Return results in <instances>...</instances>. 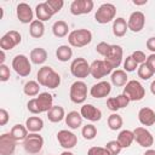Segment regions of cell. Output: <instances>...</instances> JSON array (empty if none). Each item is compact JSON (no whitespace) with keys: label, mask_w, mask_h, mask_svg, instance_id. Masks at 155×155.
I'll list each match as a JSON object with an SVG mask.
<instances>
[{"label":"cell","mask_w":155,"mask_h":155,"mask_svg":"<svg viewBox=\"0 0 155 155\" xmlns=\"http://www.w3.org/2000/svg\"><path fill=\"white\" fill-rule=\"evenodd\" d=\"M82 116H81V114L80 113H78V111H75V110H73V111H69L67 115H65V124H67V126L69 127V128H71V130H76V128H79L81 125H82Z\"/></svg>","instance_id":"25"},{"label":"cell","mask_w":155,"mask_h":155,"mask_svg":"<svg viewBox=\"0 0 155 155\" xmlns=\"http://www.w3.org/2000/svg\"><path fill=\"white\" fill-rule=\"evenodd\" d=\"M22 41V35L17 30H10L5 33L0 39V47L1 50H12L17 45H19Z\"/></svg>","instance_id":"10"},{"label":"cell","mask_w":155,"mask_h":155,"mask_svg":"<svg viewBox=\"0 0 155 155\" xmlns=\"http://www.w3.org/2000/svg\"><path fill=\"white\" fill-rule=\"evenodd\" d=\"M150 91H151V93L155 96V80L150 84Z\"/></svg>","instance_id":"53"},{"label":"cell","mask_w":155,"mask_h":155,"mask_svg":"<svg viewBox=\"0 0 155 155\" xmlns=\"http://www.w3.org/2000/svg\"><path fill=\"white\" fill-rule=\"evenodd\" d=\"M42 147H44V138L39 133L29 132L27 138L23 140V148L30 155L39 154L42 150Z\"/></svg>","instance_id":"5"},{"label":"cell","mask_w":155,"mask_h":155,"mask_svg":"<svg viewBox=\"0 0 155 155\" xmlns=\"http://www.w3.org/2000/svg\"><path fill=\"white\" fill-rule=\"evenodd\" d=\"M92 41V33L88 29H75L68 35V42L73 47H84Z\"/></svg>","instance_id":"2"},{"label":"cell","mask_w":155,"mask_h":155,"mask_svg":"<svg viewBox=\"0 0 155 155\" xmlns=\"http://www.w3.org/2000/svg\"><path fill=\"white\" fill-rule=\"evenodd\" d=\"M131 56H132V58L138 63V65L145 63V61H147V56H145V53H144L143 51H139V50L133 51V53H132Z\"/></svg>","instance_id":"44"},{"label":"cell","mask_w":155,"mask_h":155,"mask_svg":"<svg viewBox=\"0 0 155 155\" xmlns=\"http://www.w3.org/2000/svg\"><path fill=\"white\" fill-rule=\"evenodd\" d=\"M122 93L128 97L130 102H138L145 97V88L138 80H130L125 85Z\"/></svg>","instance_id":"3"},{"label":"cell","mask_w":155,"mask_h":155,"mask_svg":"<svg viewBox=\"0 0 155 155\" xmlns=\"http://www.w3.org/2000/svg\"><path fill=\"white\" fill-rule=\"evenodd\" d=\"M47 119L51 122H61L63 119H65V111L64 108L61 105H53L48 111H47Z\"/></svg>","instance_id":"28"},{"label":"cell","mask_w":155,"mask_h":155,"mask_svg":"<svg viewBox=\"0 0 155 155\" xmlns=\"http://www.w3.org/2000/svg\"><path fill=\"white\" fill-rule=\"evenodd\" d=\"M93 6L92 0H74L70 4V13L74 16L87 15L93 10Z\"/></svg>","instance_id":"15"},{"label":"cell","mask_w":155,"mask_h":155,"mask_svg":"<svg viewBox=\"0 0 155 155\" xmlns=\"http://www.w3.org/2000/svg\"><path fill=\"white\" fill-rule=\"evenodd\" d=\"M29 59L31 63L34 64H44L47 59V52L45 48L42 47H35L30 51V54H29Z\"/></svg>","instance_id":"26"},{"label":"cell","mask_w":155,"mask_h":155,"mask_svg":"<svg viewBox=\"0 0 155 155\" xmlns=\"http://www.w3.org/2000/svg\"><path fill=\"white\" fill-rule=\"evenodd\" d=\"M107 107L109 110H111L113 113H116L119 109H120V105L117 103V99L116 97H110L107 99Z\"/></svg>","instance_id":"45"},{"label":"cell","mask_w":155,"mask_h":155,"mask_svg":"<svg viewBox=\"0 0 155 155\" xmlns=\"http://www.w3.org/2000/svg\"><path fill=\"white\" fill-rule=\"evenodd\" d=\"M114 71V68L105 59H96L91 63L90 75L94 79H102Z\"/></svg>","instance_id":"7"},{"label":"cell","mask_w":155,"mask_h":155,"mask_svg":"<svg viewBox=\"0 0 155 155\" xmlns=\"http://www.w3.org/2000/svg\"><path fill=\"white\" fill-rule=\"evenodd\" d=\"M110 44H108V42H105V41H102V42H99L97 46H96V51L101 54V56H103V57H105L107 56V53H108V51H109V48H110Z\"/></svg>","instance_id":"43"},{"label":"cell","mask_w":155,"mask_h":155,"mask_svg":"<svg viewBox=\"0 0 155 155\" xmlns=\"http://www.w3.org/2000/svg\"><path fill=\"white\" fill-rule=\"evenodd\" d=\"M27 109L29 110V113L31 114H40V110H39V107L36 104V99L35 98H31L28 101L27 103Z\"/></svg>","instance_id":"46"},{"label":"cell","mask_w":155,"mask_h":155,"mask_svg":"<svg viewBox=\"0 0 155 155\" xmlns=\"http://www.w3.org/2000/svg\"><path fill=\"white\" fill-rule=\"evenodd\" d=\"M56 57L61 62H68L73 57V50L68 45H61L56 50Z\"/></svg>","instance_id":"34"},{"label":"cell","mask_w":155,"mask_h":155,"mask_svg":"<svg viewBox=\"0 0 155 155\" xmlns=\"http://www.w3.org/2000/svg\"><path fill=\"white\" fill-rule=\"evenodd\" d=\"M122 58H124V50L120 45H111L107 56L104 57V59L114 68H119L120 64L122 63Z\"/></svg>","instance_id":"11"},{"label":"cell","mask_w":155,"mask_h":155,"mask_svg":"<svg viewBox=\"0 0 155 155\" xmlns=\"http://www.w3.org/2000/svg\"><path fill=\"white\" fill-rule=\"evenodd\" d=\"M145 24V16L143 12L140 11H134L130 15L128 21H127V25L128 29L133 33H139Z\"/></svg>","instance_id":"17"},{"label":"cell","mask_w":155,"mask_h":155,"mask_svg":"<svg viewBox=\"0 0 155 155\" xmlns=\"http://www.w3.org/2000/svg\"><path fill=\"white\" fill-rule=\"evenodd\" d=\"M29 34H30V36H33L35 39H39V38L44 36V34H45L44 22H41L39 19H34L29 24Z\"/></svg>","instance_id":"30"},{"label":"cell","mask_w":155,"mask_h":155,"mask_svg":"<svg viewBox=\"0 0 155 155\" xmlns=\"http://www.w3.org/2000/svg\"><path fill=\"white\" fill-rule=\"evenodd\" d=\"M25 127L28 128L29 132L39 133L44 128V121L39 116H30L25 120Z\"/></svg>","instance_id":"29"},{"label":"cell","mask_w":155,"mask_h":155,"mask_svg":"<svg viewBox=\"0 0 155 155\" xmlns=\"http://www.w3.org/2000/svg\"><path fill=\"white\" fill-rule=\"evenodd\" d=\"M122 124H124V120L121 117V115H119L117 113H113L109 115L108 117V126L111 131H117L122 127Z\"/></svg>","instance_id":"35"},{"label":"cell","mask_w":155,"mask_h":155,"mask_svg":"<svg viewBox=\"0 0 155 155\" xmlns=\"http://www.w3.org/2000/svg\"><path fill=\"white\" fill-rule=\"evenodd\" d=\"M148 1L147 0H144V1H133V4L134 5H145Z\"/></svg>","instance_id":"54"},{"label":"cell","mask_w":155,"mask_h":155,"mask_svg":"<svg viewBox=\"0 0 155 155\" xmlns=\"http://www.w3.org/2000/svg\"><path fill=\"white\" fill-rule=\"evenodd\" d=\"M145 63L148 64V67L154 71V74H155V53H151V54H149L148 57H147V61H145Z\"/></svg>","instance_id":"49"},{"label":"cell","mask_w":155,"mask_h":155,"mask_svg":"<svg viewBox=\"0 0 155 155\" xmlns=\"http://www.w3.org/2000/svg\"><path fill=\"white\" fill-rule=\"evenodd\" d=\"M115 16H116V7H115V5H113L110 2H104L96 11L94 19L99 24H107V23L114 21Z\"/></svg>","instance_id":"4"},{"label":"cell","mask_w":155,"mask_h":155,"mask_svg":"<svg viewBox=\"0 0 155 155\" xmlns=\"http://www.w3.org/2000/svg\"><path fill=\"white\" fill-rule=\"evenodd\" d=\"M138 120L143 126H153L155 124V111L151 108L144 107L138 111Z\"/></svg>","instance_id":"21"},{"label":"cell","mask_w":155,"mask_h":155,"mask_svg":"<svg viewBox=\"0 0 155 155\" xmlns=\"http://www.w3.org/2000/svg\"><path fill=\"white\" fill-rule=\"evenodd\" d=\"M36 81L40 84V86L53 90L61 85V76L57 71L53 70V68L48 65H44L39 69L36 74Z\"/></svg>","instance_id":"1"},{"label":"cell","mask_w":155,"mask_h":155,"mask_svg":"<svg viewBox=\"0 0 155 155\" xmlns=\"http://www.w3.org/2000/svg\"><path fill=\"white\" fill-rule=\"evenodd\" d=\"M110 92H111V82L109 81H99L90 88L91 97L97 98V99L108 97Z\"/></svg>","instance_id":"18"},{"label":"cell","mask_w":155,"mask_h":155,"mask_svg":"<svg viewBox=\"0 0 155 155\" xmlns=\"http://www.w3.org/2000/svg\"><path fill=\"white\" fill-rule=\"evenodd\" d=\"M10 133H11V136H12L17 142H21V140H24V139L27 138V136L29 134V131H28V128L25 127V125L16 124L15 126H12Z\"/></svg>","instance_id":"31"},{"label":"cell","mask_w":155,"mask_h":155,"mask_svg":"<svg viewBox=\"0 0 155 155\" xmlns=\"http://www.w3.org/2000/svg\"><path fill=\"white\" fill-rule=\"evenodd\" d=\"M46 4L48 5V7L51 8L53 15L58 13L64 6V1L63 0H46Z\"/></svg>","instance_id":"40"},{"label":"cell","mask_w":155,"mask_h":155,"mask_svg":"<svg viewBox=\"0 0 155 155\" xmlns=\"http://www.w3.org/2000/svg\"><path fill=\"white\" fill-rule=\"evenodd\" d=\"M105 148L109 150V153L111 155H119L122 150V147L120 145V143L117 140H109L107 144H105Z\"/></svg>","instance_id":"39"},{"label":"cell","mask_w":155,"mask_h":155,"mask_svg":"<svg viewBox=\"0 0 155 155\" xmlns=\"http://www.w3.org/2000/svg\"><path fill=\"white\" fill-rule=\"evenodd\" d=\"M116 99H117V103H119V105H120V109L126 108V107L128 105V103H130L128 97H127V96H125L124 93H121V94L116 96Z\"/></svg>","instance_id":"47"},{"label":"cell","mask_w":155,"mask_h":155,"mask_svg":"<svg viewBox=\"0 0 155 155\" xmlns=\"http://www.w3.org/2000/svg\"><path fill=\"white\" fill-rule=\"evenodd\" d=\"M87 155H111L109 150L104 147H91L87 151Z\"/></svg>","instance_id":"41"},{"label":"cell","mask_w":155,"mask_h":155,"mask_svg":"<svg viewBox=\"0 0 155 155\" xmlns=\"http://www.w3.org/2000/svg\"><path fill=\"white\" fill-rule=\"evenodd\" d=\"M52 33L56 38H64L67 35H69V25L65 21H56L52 25Z\"/></svg>","instance_id":"27"},{"label":"cell","mask_w":155,"mask_h":155,"mask_svg":"<svg viewBox=\"0 0 155 155\" xmlns=\"http://www.w3.org/2000/svg\"><path fill=\"white\" fill-rule=\"evenodd\" d=\"M81 134H82V137H84L85 139L92 140V139H94L96 136H97V128H96V126H94L93 124H87V125H85V126L82 127Z\"/></svg>","instance_id":"36"},{"label":"cell","mask_w":155,"mask_h":155,"mask_svg":"<svg viewBox=\"0 0 155 155\" xmlns=\"http://www.w3.org/2000/svg\"><path fill=\"white\" fill-rule=\"evenodd\" d=\"M57 140L59 143V145L62 148H64L65 150L73 149L76 144H78V137L75 133H73L71 131L68 130H61L57 133Z\"/></svg>","instance_id":"13"},{"label":"cell","mask_w":155,"mask_h":155,"mask_svg":"<svg viewBox=\"0 0 155 155\" xmlns=\"http://www.w3.org/2000/svg\"><path fill=\"white\" fill-rule=\"evenodd\" d=\"M120 145L124 148H128L131 147V144L133 143L134 140V134H133V131H130V130H122L119 136H117V139H116Z\"/></svg>","instance_id":"32"},{"label":"cell","mask_w":155,"mask_h":155,"mask_svg":"<svg viewBox=\"0 0 155 155\" xmlns=\"http://www.w3.org/2000/svg\"><path fill=\"white\" fill-rule=\"evenodd\" d=\"M110 81H111V85H114L116 87H122L128 82L127 73L124 69H115L111 73Z\"/></svg>","instance_id":"23"},{"label":"cell","mask_w":155,"mask_h":155,"mask_svg":"<svg viewBox=\"0 0 155 155\" xmlns=\"http://www.w3.org/2000/svg\"><path fill=\"white\" fill-rule=\"evenodd\" d=\"M134 140L143 148H150L154 144V137L145 127H136L133 130Z\"/></svg>","instance_id":"12"},{"label":"cell","mask_w":155,"mask_h":155,"mask_svg":"<svg viewBox=\"0 0 155 155\" xmlns=\"http://www.w3.org/2000/svg\"><path fill=\"white\" fill-rule=\"evenodd\" d=\"M35 15H36V18L39 21H41V22L48 21L53 16V13H52L51 8L48 7V5L46 4V1L40 2V4L36 5V7H35Z\"/></svg>","instance_id":"24"},{"label":"cell","mask_w":155,"mask_h":155,"mask_svg":"<svg viewBox=\"0 0 155 155\" xmlns=\"http://www.w3.org/2000/svg\"><path fill=\"white\" fill-rule=\"evenodd\" d=\"M90 69H91V64H88V62L82 57L75 58L70 64V73L74 78L78 79L87 78L90 75Z\"/></svg>","instance_id":"8"},{"label":"cell","mask_w":155,"mask_h":155,"mask_svg":"<svg viewBox=\"0 0 155 155\" xmlns=\"http://www.w3.org/2000/svg\"><path fill=\"white\" fill-rule=\"evenodd\" d=\"M147 48L149 50V51H151L153 53H155V36H151V38H149L148 40H147Z\"/></svg>","instance_id":"50"},{"label":"cell","mask_w":155,"mask_h":155,"mask_svg":"<svg viewBox=\"0 0 155 155\" xmlns=\"http://www.w3.org/2000/svg\"><path fill=\"white\" fill-rule=\"evenodd\" d=\"M143 155H155V150L154 149H148Z\"/></svg>","instance_id":"52"},{"label":"cell","mask_w":155,"mask_h":155,"mask_svg":"<svg viewBox=\"0 0 155 155\" xmlns=\"http://www.w3.org/2000/svg\"><path fill=\"white\" fill-rule=\"evenodd\" d=\"M16 15L21 23L23 24H30L34 21V12L29 4L27 2H19L16 7Z\"/></svg>","instance_id":"16"},{"label":"cell","mask_w":155,"mask_h":155,"mask_svg":"<svg viewBox=\"0 0 155 155\" xmlns=\"http://www.w3.org/2000/svg\"><path fill=\"white\" fill-rule=\"evenodd\" d=\"M12 68L13 70L22 78H25L31 71L30 59L25 54H17L12 59Z\"/></svg>","instance_id":"9"},{"label":"cell","mask_w":155,"mask_h":155,"mask_svg":"<svg viewBox=\"0 0 155 155\" xmlns=\"http://www.w3.org/2000/svg\"><path fill=\"white\" fill-rule=\"evenodd\" d=\"M80 114L84 119L91 121V122H97L102 119V111L94 107L93 104H84L80 109Z\"/></svg>","instance_id":"19"},{"label":"cell","mask_w":155,"mask_h":155,"mask_svg":"<svg viewBox=\"0 0 155 155\" xmlns=\"http://www.w3.org/2000/svg\"><path fill=\"white\" fill-rule=\"evenodd\" d=\"M138 69V63L132 58V56H127L124 61V70L126 73H131Z\"/></svg>","instance_id":"38"},{"label":"cell","mask_w":155,"mask_h":155,"mask_svg":"<svg viewBox=\"0 0 155 155\" xmlns=\"http://www.w3.org/2000/svg\"><path fill=\"white\" fill-rule=\"evenodd\" d=\"M35 99L40 113H47L53 107V97L48 92H41L38 97H35Z\"/></svg>","instance_id":"20"},{"label":"cell","mask_w":155,"mask_h":155,"mask_svg":"<svg viewBox=\"0 0 155 155\" xmlns=\"http://www.w3.org/2000/svg\"><path fill=\"white\" fill-rule=\"evenodd\" d=\"M23 92L24 94H27L28 97H35L40 94V84L35 80H29L24 84L23 87Z\"/></svg>","instance_id":"33"},{"label":"cell","mask_w":155,"mask_h":155,"mask_svg":"<svg viewBox=\"0 0 155 155\" xmlns=\"http://www.w3.org/2000/svg\"><path fill=\"white\" fill-rule=\"evenodd\" d=\"M10 75H11L10 68L6 64H0V81L6 82L10 79Z\"/></svg>","instance_id":"42"},{"label":"cell","mask_w":155,"mask_h":155,"mask_svg":"<svg viewBox=\"0 0 155 155\" xmlns=\"http://www.w3.org/2000/svg\"><path fill=\"white\" fill-rule=\"evenodd\" d=\"M61 155H74L71 151H69V150H64L63 153H61Z\"/></svg>","instance_id":"55"},{"label":"cell","mask_w":155,"mask_h":155,"mask_svg":"<svg viewBox=\"0 0 155 155\" xmlns=\"http://www.w3.org/2000/svg\"><path fill=\"white\" fill-rule=\"evenodd\" d=\"M137 74H138V78H140L142 80H149L150 78H153L154 71L148 67L147 63H143V64H139L138 65Z\"/></svg>","instance_id":"37"},{"label":"cell","mask_w":155,"mask_h":155,"mask_svg":"<svg viewBox=\"0 0 155 155\" xmlns=\"http://www.w3.org/2000/svg\"><path fill=\"white\" fill-rule=\"evenodd\" d=\"M113 34L116 36V38H122L126 31L128 30V25H127V22L124 17H116L114 21H113Z\"/></svg>","instance_id":"22"},{"label":"cell","mask_w":155,"mask_h":155,"mask_svg":"<svg viewBox=\"0 0 155 155\" xmlns=\"http://www.w3.org/2000/svg\"><path fill=\"white\" fill-rule=\"evenodd\" d=\"M69 97H70V101L75 104L84 103L87 98V85L81 80H76L70 86Z\"/></svg>","instance_id":"6"},{"label":"cell","mask_w":155,"mask_h":155,"mask_svg":"<svg viewBox=\"0 0 155 155\" xmlns=\"http://www.w3.org/2000/svg\"><path fill=\"white\" fill-rule=\"evenodd\" d=\"M17 140L11 133H2L0 136V155H15Z\"/></svg>","instance_id":"14"},{"label":"cell","mask_w":155,"mask_h":155,"mask_svg":"<svg viewBox=\"0 0 155 155\" xmlns=\"http://www.w3.org/2000/svg\"><path fill=\"white\" fill-rule=\"evenodd\" d=\"M10 120V114L7 113L6 109L1 108L0 109V126H5Z\"/></svg>","instance_id":"48"},{"label":"cell","mask_w":155,"mask_h":155,"mask_svg":"<svg viewBox=\"0 0 155 155\" xmlns=\"http://www.w3.org/2000/svg\"><path fill=\"white\" fill-rule=\"evenodd\" d=\"M0 56H1V58H0V64H5L4 62H5V59H6V58H5L6 56H5V51H4V50H1V52H0Z\"/></svg>","instance_id":"51"}]
</instances>
